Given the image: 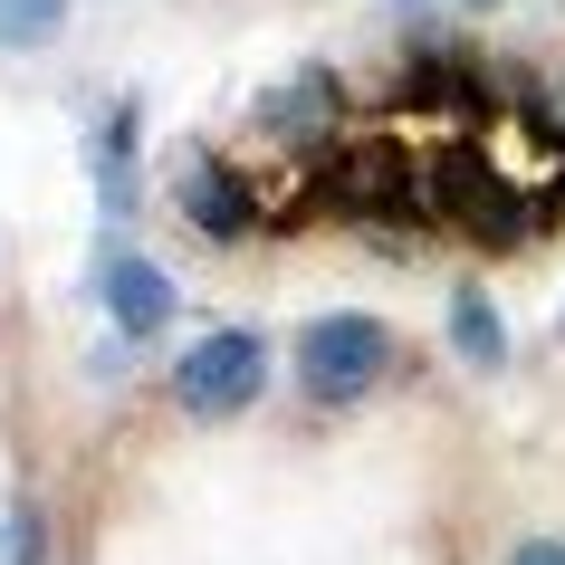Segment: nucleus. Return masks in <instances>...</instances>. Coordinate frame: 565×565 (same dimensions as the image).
I'll use <instances>...</instances> for the list:
<instances>
[{"mask_svg": "<svg viewBox=\"0 0 565 565\" xmlns=\"http://www.w3.org/2000/svg\"><path fill=\"white\" fill-rule=\"evenodd\" d=\"M384 364H393V335H384V317H317V327L298 335V384H307V403H355V393H374L384 384Z\"/></svg>", "mask_w": 565, "mask_h": 565, "instance_id": "f257e3e1", "label": "nucleus"}, {"mask_svg": "<svg viewBox=\"0 0 565 565\" xmlns=\"http://www.w3.org/2000/svg\"><path fill=\"white\" fill-rule=\"evenodd\" d=\"M259 384H268V345H259L249 327H211L202 345L173 364V403H182V413H202V422L249 413V403H259Z\"/></svg>", "mask_w": 565, "mask_h": 565, "instance_id": "f03ea898", "label": "nucleus"}, {"mask_svg": "<svg viewBox=\"0 0 565 565\" xmlns=\"http://www.w3.org/2000/svg\"><path fill=\"white\" fill-rule=\"evenodd\" d=\"M335 125H345V96H335V77H317V67L278 77V87L259 96V135L268 145H327Z\"/></svg>", "mask_w": 565, "mask_h": 565, "instance_id": "7ed1b4c3", "label": "nucleus"}, {"mask_svg": "<svg viewBox=\"0 0 565 565\" xmlns=\"http://www.w3.org/2000/svg\"><path fill=\"white\" fill-rule=\"evenodd\" d=\"M173 202H182V221H192L202 239H239L249 231V182H239L231 163H202V153H192V163L173 173Z\"/></svg>", "mask_w": 565, "mask_h": 565, "instance_id": "20e7f679", "label": "nucleus"}, {"mask_svg": "<svg viewBox=\"0 0 565 565\" xmlns=\"http://www.w3.org/2000/svg\"><path fill=\"white\" fill-rule=\"evenodd\" d=\"M96 288H106V317H116L125 335H163L173 327V278H163L153 259H106Z\"/></svg>", "mask_w": 565, "mask_h": 565, "instance_id": "39448f33", "label": "nucleus"}, {"mask_svg": "<svg viewBox=\"0 0 565 565\" xmlns=\"http://www.w3.org/2000/svg\"><path fill=\"white\" fill-rule=\"evenodd\" d=\"M335 202H345V211H393V202H422V182L403 173V153H393V145H364V153L335 163Z\"/></svg>", "mask_w": 565, "mask_h": 565, "instance_id": "423d86ee", "label": "nucleus"}, {"mask_svg": "<svg viewBox=\"0 0 565 565\" xmlns=\"http://www.w3.org/2000/svg\"><path fill=\"white\" fill-rule=\"evenodd\" d=\"M450 345H460V364H479V374H499V364H508V327H499V307L479 298V288L450 298Z\"/></svg>", "mask_w": 565, "mask_h": 565, "instance_id": "0eeeda50", "label": "nucleus"}, {"mask_svg": "<svg viewBox=\"0 0 565 565\" xmlns=\"http://www.w3.org/2000/svg\"><path fill=\"white\" fill-rule=\"evenodd\" d=\"M96 182H106V211L135 202V106H116L96 125Z\"/></svg>", "mask_w": 565, "mask_h": 565, "instance_id": "6e6552de", "label": "nucleus"}, {"mask_svg": "<svg viewBox=\"0 0 565 565\" xmlns=\"http://www.w3.org/2000/svg\"><path fill=\"white\" fill-rule=\"evenodd\" d=\"M67 20V0H0V49H39Z\"/></svg>", "mask_w": 565, "mask_h": 565, "instance_id": "1a4fd4ad", "label": "nucleus"}, {"mask_svg": "<svg viewBox=\"0 0 565 565\" xmlns=\"http://www.w3.org/2000/svg\"><path fill=\"white\" fill-rule=\"evenodd\" d=\"M508 565H565V536H527V546H508Z\"/></svg>", "mask_w": 565, "mask_h": 565, "instance_id": "9d476101", "label": "nucleus"}, {"mask_svg": "<svg viewBox=\"0 0 565 565\" xmlns=\"http://www.w3.org/2000/svg\"><path fill=\"white\" fill-rule=\"evenodd\" d=\"M479 10H489V0H479Z\"/></svg>", "mask_w": 565, "mask_h": 565, "instance_id": "9b49d317", "label": "nucleus"}]
</instances>
